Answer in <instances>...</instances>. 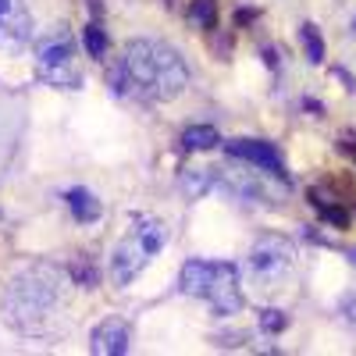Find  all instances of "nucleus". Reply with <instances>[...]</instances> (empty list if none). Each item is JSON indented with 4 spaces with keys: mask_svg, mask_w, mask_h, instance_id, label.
<instances>
[{
    "mask_svg": "<svg viewBox=\"0 0 356 356\" xmlns=\"http://www.w3.org/2000/svg\"><path fill=\"white\" fill-rule=\"evenodd\" d=\"M189 68L175 47L157 40H132L114 68V93H132L143 104H168L186 89Z\"/></svg>",
    "mask_w": 356,
    "mask_h": 356,
    "instance_id": "1",
    "label": "nucleus"
},
{
    "mask_svg": "<svg viewBox=\"0 0 356 356\" xmlns=\"http://www.w3.org/2000/svg\"><path fill=\"white\" fill-rule=\"evenodd\" d=\"M65 303V271L54 264H25L4 289V317L15 332L43 335Z\"/></svg>",
    "mask_w": 356,
    "mask_h": 356,
    "instance_id": "2",
    "label": "nucleus"
},
{
    "mask_svg": "<svg viewBox=\"0 0 356 356\" xmlns=\"http://www.w3.org/2000/svg\"><path fill=\"white\" fill-rule=\"evenodd\" d=\"M178 289L196 300H207L214 314L228 317L243 310V289H239V271L235 264H211V260H186Z\"/></svg>",
    "mask_w": 356,
    "mask_h": 356,
    "instance_id": "3",
    "label": "nucleus"
},
{
    "mask_svg": "<svg viewBox=\"0 0 356 356\" xmlns=\"http://www.w3.org/2000/svg\"><path fill=\"white\" fill-rule=\"evenodd\" d=\"M168 243V225L150 218V214H139L132 221V228L125 232V239L114 246L111 253V278L114 285H129L132 278H139L146 271V264H150Z\"/></svg>",
    "mask_w": 356,
    "mask_h": 356,
    "instance_id": "4",
    "label": "nucleus"
},
{
    "mask_svg": "<svg viewBox=\"0 0 356 356\" xmlns=\"http://www.w3.org/2000/svg\"><path fill=\"white\" fill-rule=\"evenodd\" d=\"M292 264H296V250L289 239H282V235H260L243 260V271L257 296H271L285 285Z\"/></svg>",
    "mask_w": 356,
    "mask_h": 356,
    "instance_id": "5",
    "label": "nucleus"
},
{
    "mask_svg": "<svg viewBox=\"0 0 356 356\" xmlns=\"http://www.w3.org/2000/svg\"><path fill=\"white\" fill-rule=\"evenodd\" d=\"M36 68L50 86H65L75 89L82 82V75L75 72V36L68 29H54L50 36L40 40L36 47Z\"/></svg>",
    "mask_w": 356,
    "mask_h": 356,
    "instance_id": "6",
    "label": "nucleus"
},
{
    "mask_svg": "<svg viewBox=\"0 0 356 356\" xmlns=\"http://www.w3.org/2000/svg\"><path fill=\"white\" fill-rule=\"evenodd\" d=\"M33 40V18L25 0H0V50H22Z\"/></svg>",
    "mask_w": 356,
    "mask_h": 356,
    "instance_id": "7",
    "label": "nucleus"
},
{
    "mask_svg": "<svg viewBox=\"0 0 356 356\" xmlns=\"http://www.w3.org/2000/svg\"><path fill=\"white\" fill-rule=\"evenodd\" d=\"M225 150H228L232 157H239V161H246V164L267 171V175L285 178V164H282V157H278V150H275L271 143H260V139H232V143H225Z\"/></svg>",
    "mask_w": 356,
    "mask_h": 356,
    "instance_id": "8",
    "label": "nucleus"
},
{
    "mask_svg": "<svg viewBox=\"0 0 356 356\" xmlns=\"http://www.w3.org/2000/svg\"><path fill=\"white\" fill-rule=\"evenodd\" d=\"M89 349L97 356H122L129 353V324L122 317H107L100 321L93 335H89Z\"/></svg>",
    "mask_w": 356,
    "mask_h": 356,
    "instance_id": "9",
    "label": "nucleus"
},
{
    "mask_svg": "<svg viewBox=\"0 0 356 356\" xmlns=\"http://www.w3.org/2000/svg\"><path fill=\"white\" fill-rule=\"evenodd\" d=\"M218 182L225 186V193H232L235 200H243V203H253V200L271 203V193L260 186V178H257L253 171H235V168H228Z\"/></svg>",
    "mask_w": 356,
    "mask_h": 356,
    "instance_id": "10",
    "label": "nucleus"
},
{
    "mask_svg": "<svg viewBox=\"0 0 356 356\" xmlns=\"http://www.w3.org/2000/svg\"><path fill=\"white\" fill-rule=\"evenodd\" d=\"M68 207H72V214L79 218V221H97L100 218V200L89 193V189H72L68 193Z\"/></svg>",
    "mask_w": 356,
    "mask_h": 356,
    "instance_id": "11",
    "label": "nucleus"
},
{
    "mask_svg": "<svg viewBox=\"0 0 356 356\" xmlns=\"http://www.w3.org/2000/svg\"><path fill=\"white\" fill-rule=\"evenodd\" d=\"M218 143H221V136H218L214 125H189L182 132V146H186V150H214Z\"/></svg>",
    "mask_w": 356,
    "mask_h": 356,
    "instance_id": "12",
    "label": "nucleus"
},
{
    "mask_svg": "<svg viewBox=\"0 0 356 356\" xmlns=\"http://www.w3.org/2000/svg\"><path fill=\"white\" fill-rule=\"evenodd\" d=\"M211 186H214V171H211V168H186V171H182V193H186V196L200 200Z\"/></svg>",
    "mask_w": 356,
    "mask_h": 356,
    "instance_id": "13",
    "label": "nucleus"
},
{
    "mask_svg": "<svg viewBox=\"0 0 356 356\" xmlns=\"http://www.w3.org/2000/svg\"><path fill=\"white\" fill-rule=\"evenodd\" d=\"M82 43H86L89 57H104L107 54V36H104V29H97V25H89L82 33Z\"/></svg>",
    "mask_w": 356,
    "mask_h": 356,
    "instance_id": "14",
    "label": "nucleus"
},
{
    "mask_svg": "<svg viewBox=\"0 0 356 356\" xmlns=\"http://www.w3.org/2000/svg\"><path fill=\"white\" fill-rule=\"evenodd\" d=\"M214 0H193V8H189V18L193 25H203V29H211L214 25Z\"/></svg>",
    "mask_w": 356,
    "mask_h": 356,
    "instance_id": "15",
    "label": "nucleus"
},
{
    "mask_svg": "<svg viewBox=\"0 0 356 356\" xmlns=\"http://www.w3.org/2000/svg\"><path fill=\"white\" fill-rule=\"evenodd\" d=\"M303 43H307L310 61L321 65V61H324V40H321V33H317V25H303Z\"/></svg>",
    "mask_w": 356,
    "mask_h": 356,
    "instance_id": "16",
    "label": "nucleus"
},
{
    "mask_svg": "<svg viewBox=\"0 0 356 356\" xmlns=\"http://www.w3.org/2000/svg\"><path fill=\"white\" fill-rule=\"evenodd\" d=\"M285 324H289V317H285L282 310H264V314H260V328H264L267 335L285 332Z\"/></svg>",
    "mask_w": 356,
    "mask_h": 356,
    "instance_id": "17",
    "label": "nucleus"
},
{
    "mask_svg": "<svg viewBox=\"0 0 356 356\" xmlns=\"http://www.w3.org/2000/svg\"><path fill=\"white\" fill-rule=\"evenodd\" d=\"M321 214H324V221H332V225H339V228L349 225V214L342 211V207H321Z\"/></svg>",
    "mask_w": 356,
    "mask_h": 356,
    "instance_id": "18",
    "label": "nucleus"
},
{
    "mask_svg": "<svg viewBox=\"0 0 356 356\" xmlns=\"http://www.w3.org/2000/svg\"><path fill=\"white\" fill-rule=\"evenodd\" d=\"M353 29H356V22H353Z\"/></svg>",
    "mask_w": 356,
    "mask_h": 356,
    "instance_id": "19",
    "label": "nucleus"
},
{
    "mask_svg": "<svg viewBox=\"0 0 356 356\" xmlns=\"http://www.w3.org/2000/svg\"><path fill=\"white\" fill-rule=\"evenodd\" d=\"M353 154H356V150H353Z\"/></svg>",
    "mask_w": 356,
    "mask_h": 356,
    "instance_id": "20",
    "label": "nucleus"
}]
</instances>
